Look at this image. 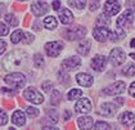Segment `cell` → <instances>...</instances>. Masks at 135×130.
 Returning <instances> with one entry per match:
<instances>
[{
  "label": "cell",
  "instance_id": "obj_2",
  "mask_svg": "<svg viewBox=\"0 0 135 130\" xmlns=\"http://www.w3.org/2000/svg\"><path fill=\"white\" fill-rule=\"evenodd\" d=\"M4 82L12 89H21L26 84V76L21 72H12L4 77Z\"/></svg>",
  "mask_w": 135,
  "mask_h": 130
},
{
  "label": "cell",
  "instance_id": "obj_4",
  "mask_svg": "<svg viewBox=\"0 0 135 130\" xmlns=\"http://www.w3.org/2000/svg\"><path fill=\"white\" fill-rule=\"evenodd\" d=\"M85 34H86V29L83 27V26L76 25V26H72V27L67 29V31H66V38L68 40H77V39H83L84 36H85Z\"/></svg>",
  "mask_w": 135,
  "mask_h": 130
},
{
  "label": "cell",
  "instance_id": "obj_24",
  "mask_svg": "<svg viewBox=\"0 0 135 130\" xmlns=\"http://www.w3.org/2000/svg\"><path fill=\"white\" fill-rule=\"evenodd\" d=\"M95 23H97V26H108L109 23H111V20L108 18V16H105V14H100V16H98L97 17V20H95Z\"/></svg>",
  "mask_w": 135,
  "mask_h": 130
},
{
  "label": "cell",
  "instance_id": "obj_14",
  "mask_svg": "<svg viewBox=\"0 0 135 130\" xmlns=\"http://www.w3.org/2000/svg\"><path fill=\"white\" fill-rule=\"evenodd\" d=\"M105 64H107V58L104 57V55H100V54H97V55H94V58L91 59V67H93V70L95 71H103L104 67H105Z\"/></svg>",
  "mask_w": 135,
  "mask_h": 130
},
{
  "label": "cell",
  "instance_id": "obj_15",
  "mask_svg": "<svg viewBox=\"0 0 135 130\" xmlns=\"http://www.w3.org/2000/svg\"><path fill=\"white\" fill-rule=\"evenodd\" d=\"M76 81L81 85V86H84V88H89V86H91L94 82V79L91 75H89V73H77L76 75Z\"/></svg>",
  "mask_w": 135,
  "mask_h": 130
},
{
  "label": "cell",
  "instance_id": "obj_9",
  "mask_svg": "<svg viewBox=\"0 0 135 130\" xmlns=\"http://www.w3.org/2000/svg\"><path fill=\"white\" fill-rule=\"evenodd\" d=\"M48 10H49V5L46 3H44L42 0L35 1V3H32L31 5V12L33 13V16H36V17L44 16L45 13H48Z\"/></svg>",
  "mask_w": 135,
  "mask_h": 130
},
{
  "label": "cell",
  "instance_id": "obj_21",
  "mask_svg": "<svg viewBox=\"0 0 135 130\" xmlns=\"http://www.w3.org/2000/svg\"><path fill=\"white\" fill-rule=\"evenodd\" d=\"M120 121H121L124 125L129 126V125H131L135 121V115L133 112H130V111H125V112H122V113L120 115Z\"/></svg>",
  "mask_w": 135,
  "mask_h": 130
},
{
  "label": "cell",
  "instance_id": "obj_3",
  "mask_svg": "<svg viewBox=\"0 0 135 130\" xmlns=\"http://www.w3.org/2000/svg\"><path fill=\"white\" fill-rule=\"evenodd\" d=\"M23 97H25L26 100L32 102L33 104H41L44 102V95L41 93H39L35 88H27L23 91Z\"/></svg>",
  "mask_w": 135,
  "mask_h": 130
},
{
  "label": "cell",
  "instance_id": "obj_28",
  "mask_svg": "<svg viewBox=\"0 0 135 130\" xmlns=\"http://www.w3.org/2000/svg\"><path fill=\"white\" fill-rule=\"evenodd\" d=\"M33 64H35V67L36 68H41L42 64H44V58H42L41 54H35L33 55Z\"/></svg>",
  "mask_w": 135,
  "mask_h": 130
},
{
  "label": "cell",
  "instance_id": "obj_49",
  "mask_svg": "<svg viewBox=\"0 0 135 130\" xmlns=\"http://www.w3.org/2000/svg\"><path fill=\"white\" fill-rule=\"evenodd\" d=\"M134 130H135V128H134Z\"/></svg>",
  "mask_w": 135,
  "mask_h": 130
},
{
  "label": "cell",
  "instance_id": "obj_29",
  "mask_svg": "<svg viewBox=\"0 0 135 130\" xmlns=\"http://www.w3.org/2000/svg\"><path fill=\"white\" fill-rule=\"evenodd\" d=\"M5 21H7L8 25H11V26H13V27L18 26V20L16 18L14 14H5Z\"/></svg>",
  "mask_w": 135,
  "mask_h": 130
},
{
  "label": "cell",
  "instance_id": "obj_30",
  "mask_svg": "<svg viewBox=\"0 0 135 130\" xmlns=\"http://www.w3.org/2000/svg\"><path fill=\"white\" fill-rule=\"evenodd\" d=\"M94 130H111V126L104 121H98L94 125Z\"/></svg>",
  "mask_w": 135,
  "mask_h": 130
},
{
  "label": "cell",
  "instance_id": "obj_42",
  "mask_svg": "<svg viewBox=\"0 0 135 130\" xmlns=\"http://www.w3.org/2000/svg\"><path fill=\"white\" fill-rule=\"evenodd\" d=\"M42 130H59V129H57V128H53V125H49V126H45Z\"/></svg>",
  "mask_w": 135,
  "mask_h": 130
},
{
  "label": "cell",
  "instance_id": "obj_47",
  "mask_svg": "<svg viewBox=\"0 0 135 130\" xmlns=\"http://www.w3.org/2000/svg\"><path fill=\"white\" fill-rule=\"evenodd\" d=\"M9 130H16V129H14V128H11V129H9Z\"/></svg>",
  "mask_w": 135,
  "mask_h": 130
},
{
  "label": "cell",
  "instance_id": "obj_33",
  "mask_svg": "<svg viewBox=\"0 0 135 130\" xmlns=\"http://www.w3.org/2000/svg\"><path fill=\"white\" fill-rule=\"evenodd\" d=\"M45 122H48V124H50V125H54V124H57L58 122V117H57V113L53 116L52 113H49V116L45 119Z\"/></svg>",
  "mask_w": 135,
  "mask_h": 130
},
{
  "label": "cell",
  "instance_id": "obj_1",
  "mask_svg": "<svg viewBox=\"0 0 135 130\" xmlns=\"http://www.w3.org/2000/svg\"><path fill=\"white\" fill-rule=\"evenodd\" d=\"M26 59H27V55H26L25 53H22L21 50H16V52H13V53H9V54L4 58L3 66H4L5 70L11 71V70H14V68L22 66L23 62Z\"/></svg>",
  "mask_w": 135,
  "mask_h": 130
},
{
  "label": "cell",
  "instance_id": "obj_8",
  "mask_svg": "<svg viewBox=\"0 0 135 130\" xmlns=\"http://www.w3.org/2000/svg\"><path fill=\"white\" fill-rule=\"evenodd\" d=\"M109 59H111V63L113 66H120L126 59V54H125V52L121 48H114L111 52V54H109Z\"/></svg>",
  "mask_w": 135,
  "mask_h": 130
},
{
  "label": "cell",
  "instance_id": "obj_23",
  "mask_svg": "<svg viewBox=\"0 0 135 130\" xmlns=\"http://www.w3.org/2000/svg\"><path fill=\"white\" fill-rule=\"evenodd\" d=\"M83 97V90L80 89H72L68 91V94H67V98L70 100H76L79 99V98H81Z\"/></svg>",
  "mask_w": 135,
  "mask_h": 130
},
{
  "label": "cell",
  "instance_id": "obj_37",
  "mask_svg": "<svg viewBox=\"0 0 135 130\" xmlns=\"http://www.w3.org/2000/svg\"><path fill=\"white\" fill-rule=\"evenodd\" d=\"M0 34H1V36L8 35V27H7L5 23H1V25H0Z\"/></svg>",
  "mask_w": 135,
  "mask_h": 130
},
{
  "label": "cell",
  "instance_id": "obj_17",
  "mask_svg": "<svg viewBox=\"0 0 135 130\" xmlns=\"http://www.w3.org/2000/svg\"><path fill=\"white\" fill-rule=\"evenodd\" d=\"M77 125L80 130H90L94 126V121L90 116H84L77 120Z\"/></svg>",
  "mask_w": 135,
  "mask_h": 130
},
{
  "label": "cell",
  "instance_id": "obj_40",
  "mask_svg": "<svg viewBox=\"0 0 135 130\" xmlns=\"http://www.w3.org/2000/svg\"><path fill=\"white\" fill-rule=\"evenodd\" d=\"M5 50H7V44H5V41H1L0 43V54H4Z\"/></svg>",
  "mask_w": 135,
  "mask_h": 130
},
{
  "label": "cell",
  "instance_id": "obj_7",
  "mask_svg": "<svg viewBox=\"0 0 135 130\" xmlns=\"http://www.w3.org/2000/svg\"><path fill=\"white\" fill-rule=\"evenodd\" d=\"M126 89V84L125 81H117L114 84H111L109 86H107L104 89V93L107 95H118V94H122Z\"/></svg>",
  "mask_w": 135,
  "mask_h": 130
},
{
  "label": "cell",
  "instance_id": "obj_31",
  "mask_svg": "<svg viewBox=\"0 0 135 130\" xmlns=\"http://www.w3.org/2000/svg\"><path fill=\"white\" fill-rule=\"evenodd\" d=\"M124 73L126 76H129V77L134 76L135 75V66L134 64H127L126 68H124Z\"/></svg>",
  "mask_w": 135,
  "mask_h": 130
},
{
  "label": "cell",
  "instance_id": "obj_26",
  "mask_svg": "<svg viewBox=\"0 0 135 130\" xmlns=\"http://www.w3.org/2000/svg\"><path fill=\"white\" fill-rule=\"evenodd\" d=\"M22 38H23V32H22V30H16L13 34H12L11 41L13 44H18V43L22 40Z\"/></svg>",
  "mask_w": 135,
  "mask_h": 130
},
{
  "label": "cell",
  "instance_id": "obj_22",
  "mask_svg": "<svg viewBox=\"0 0 135 130\" xmlns=\"http://www.w3.org/2000/svg\"><path fill=\"white\" fill-rule=\"evenodd\" d=\"M44 26H45V29H48V30H54V29H57V26H58L57 18H55V17H52V16L46 17V18L44 20Z\"/></svg>",
  "mask_w": 135,
  "mask_h": 130
},
{
  "label": "cell",
  "instance_id": "obj_35",
  "mask_svg": "<svg viewBox=\"0 0 135 130\" xmlns=\"http://www.w3.org/2000/svg\"><path fill=\"white\" fill-rule=\"evenodd\" d=\"M89 8H90L91 12L97 10L98 8H99V0H90V5H89Z\"/></svg>",
  "mask_w": 135,
  "mask_h": 130
},
{
  "label": "cell",
  "instance_id": "obj_25",
  "mask_svg": "<svg viewBox=\"0 0 135 130\" xmlns=\"http://www.w3.org/2000/svg\"><path fill=\"white\" fill-rule=\"evenodd\" d=\"M68 4L76 9H84L86 5V0H68Z\"/></svg>",
  "mask_w": 135,
  "mask_h": 130
},
{
  "label": "cell",
  "instance_id": "obj_6",
  "mask_svg": "<svg viewBox=\"0 0 135 130\" xmlns=\"http://www.w3.org/2000/svg\"><path fill=\"white\" fill-rule=\"evenodd\" d=\"M63 43L62 41H50V43H46L45 44V52L49 57H58L61 54V52L63 49Z\"/></svg>",
  "mask_w": 135,
  "mask_h": 130
},
{
  "label": "cell",
  "instance_id": "obj_38",
  "mask_svg": "<svg viewBox=\"0 0 135 130\" xmlns=\"http://www.w3.org/2000/svg\"><path fill=\"white\" fill-rule=\"evenodd\" d=\"M23 36L26 38V40L23 41V43H26V44H30V43H32V41H33V36H32L31 34H25Z\"/></svg>",
  "mask_w": 135,
  "mask_h": 130
},
{
  "label": "cell",
  "instance_id": "obj_12",
  "mask_svg": "<svg viewBox=\"0 0 135 130\" xmlns=\"http://www.w3.org/2000/svg\"><path fill=\"white\" fill-rule=\"evenodd\" d=\"M81 64V59L79 57H70L62 62V67L64 71H72L79 68Z\"/></svg>",
  "mask_w": 135,
  "mask_h": 130
},
{
  "label": "cell",
  "instance_id": "obj_34",
  "mask_svg": "<svg viewBox=\"0 0 135 130\" xmlns=\"http://www.w3.org/2000/svg\"><path fill=\"white\" fill-rule=\"evenodd\" d=\"M52 86H53V82H52V81H49V80L44 81V82L41 84L42 90H45V91H49V90L52 89Z\"/></svg>",
  "mask_w": 135,
  "mask_h": 130
},
{
  "label": "cell",
  "instance_id": "obj_48",
  "mask_svg": "<svg viewBox=\"0 0 135 130\" xmlns=\"http://www.w3.org/2000/svg\"><path fill=\"white\" fill-rule=\"evenodd\" d=\"M20 1H26V0H20Z\"/></svg>",
  "mask_w": 135,
  "mask_h": 130
},
{
  "label": "cell",
  "instance_id": "obj_46",
  "mask_svg": "<svg viewBox=\"0 0 135 130\" xmlns=\"http://www.w3.org/2000/svg\"><path fill=\"white\" fill-rule=\"evenodd\" d=\"M130 57H131V58H134V59H135V53H131V54H130Z\"/></svg>",
  "mask_w": 135,
  "mask_h": 130
},
{
  "label": "cell",
  "instance_id": "obj_36",
  "mask_svg": "<svg viewBox=\"0 0 135 130\" xmlns=\"http://www.w3.org/2000/svg\"><path fill=\"white\" fill-rule=\"evenodd\" d=\"M7 122H8L7 113H5V111H1V113H0V124H1V125H5Z\"/></svg>",
  "mask_w": 135,
  "mask_h": 130
},
{
  "label": "cell",
  "instance_id": "obj_44",
  "mask_svg": "<svg viewBox=\"0 0 135 130\" xmlns=\"http://www.w3.org/2000/svg\"><path fill=\"white\" fill-rule=\"evenodd\" d=\"M70 115H71V113H70V111H66V117H64V119H66V120H68V119H70Z\"/></svg>",
  "mask_w": 135,
  "mask_h": 130
},
{
  "label": "cell",
  "instance_id": "obj_11",
  "mask_svg": "<svg viewBox=\"0 0 135 130\" xmlns=\"http://www.w3.org/2000/svg\"><path fill=\"white\" fill-rule=\"evenodd\" d=\"M121 9V5L117 0H107L104 4V13L107 16H114Z\"/></svg>",
  "mask_w": 135,
  "mask_h": 130
},
{
  "label": "cell",
  "instance_id": "obj_5",
  "mask_svg": "<svg viewBox=\"0 0 135 130\" xmlns=\"http://www.w3.org/2000/svg\"><path fill=\"white\" fill-rule=\"evenodd\" d=\"M133 21H134V10L126 9L124 13L117 18V22H116L117 29H124V27H126V26L131 25Z\"/></svg>",
  "mask_w": 135,
  "mask_h": 130
},
{
  "label": "cell",
  "instance_id": "obj_39",
  "mask_svg": "<svg viewBox=\"0 0 135 130\" xmlns=\"http://www.w3.org/2000/svg\"><path fill=\"white\" fill-rule=\"evenodd\" d=\"M129 94H130L131 97H134V98H135V81H134V82H131V85H130V89H129Z\"/></svg>",
  "mask_w": 135,
  "mask_h": 130
},
{
  "label": "cell",
  "instance_id": "obj_45",
  "mask_svg": "<svg viewBox=\"0 0 135 130\" xmlns=\"http://www.w3.org/2000/svg\"><path fill=\"white\" fill-rule=\"evenodd\" d=\"M130 47H131V48H135V39H133V40H131V43H130Z\"/></svg>",
  "mask_w": 135,
  "mask_h": 130
},
{
  "label": "cell",
  "instance_id": "obj_13",
  "mask_svg": "<svg viewBox=\"0 0 135 130\" xmlns=\"http://www.w3.org/2000/svg\"><path fill=\"white\" fill-rule=\"evenodd\" d=\"M75 111L79 113H89L91 111V102L88 98H81L75 104Z\"/></svg>",
  "mask_w": 135,
  "mask_h": 130
},
{
  "label": "cell",
  "instance_id": "obj_16",
  "mask_svg": "<svg viewBox=\"0 0 135 130\" xmlns=\"http://www.w3.org/2000/svg\"><path fill=\"white\" fill-rule=\"evenodd\" d=\"M117 112V106L113 104V103H103L102 106H100V115H103L105 117H112L114 116V113Z\"/></svg>",
  "mask_w": 135,
  "mask_h": 130
},
{
  "label": "cell",
  "instance_id": "obj_10",
  "mask_svg": "<svg viewBox=\"0 0 135 130\" xmlns=\"http://www.w3.org/2000/svg\"><path fill=\"white\" fill-rule=\"evenodd\" d=\"M111 32L112 31H109L104 26H97L93 31V35H94V39H97L98 41L102 43V41H105L111 36Z\"/></svg>",
  "mask_w": 135,
  "mask_h": 130
},
{
  "label": "cell",
  "instance_id": "obj_32",
  "mask_svg": "<svg viewBox=\"0 0 135 130\" xmlns=\"http://www.w3.org/2000/svg\"><path fill=\"white\" fill-rule=\"evenodd\" d=\"M26 111H27V115H28L30 117H37V116H39V113H40L39 110H37V108H35V107H28Z\"/></svg>",
  "mask_w": 135,
  "mask_h": 130
},
{
  "label": "cell",
  "instance_id": "obj_19",
  "mask_svg": "<svg viewBox=\"0 0 135 130\" xmlns=\"http://www.w3.org/2000/svg\"><path fill=\"white\" fill-rule=\"evenodd\" d=\"M59 20L63 25H70L73 22V14L72 12L67 8H63L62 10H59Z\"/></svg>",
  "mask_w": 135,
  "mask_h": 130
},
{
  "label": "cell",
  "instance_id": "obj_43",
  "mask_svg": "<svg viewBox=\"0 0 135 130\" xmlns=\"http://www.w3.org/2000/svg\"><path fill=\"white\" fill-rule=\"evenodd\" d=\"M124 100L125 99H122V98H117V99H116V103H117L118 106H121V104H124Z\"/></svg>",
  "mask_w": 135,
  "mask_h": 130
},
{
  "label": "cell",
  "instance_id": "obj_27",
  "mask_svg": "<svg viewBox=\"0 0 135 130\" xmlns=\"http://www.w3.org/2000/svg\"><path fill=\"white\" fill-rule=\"evenodd\" d=\"M50 99H52L53 106H58L59 102H61V99H62L61 91H59V90H53V94H52V97H50Z\"/></svg>",
  "mask_w": 135,
  "mask_h": 130
},
{
  "label": "cell",
  "instance_id": "obj_41",
  "mask_svg": "<svg viewBox=\"0 0 135 130\" xmlns=\"http://www.w3.org/2000/svg\"><path fill=\"white\" fill-rule=\"evenodd\" d=\"M59 8H61V3H59V0H54V3H53V9L58 10Z\"/></svg>",
  "mask_w": 135,
  "mask_h": 130
},
{
  "label": "cell",
  "instance_id": "obj_18",
  "mask_svg": "<svg viewBox=\"0 0 135 130\" xmlns=\"http://www.w3.org/2000/svg\"><path fill=\"white\" fill-rule=\"evenodd\" d=\"M91 48V41L89 39H83L77 45V53L81 55H88Z\"/></svg>",
  "mask_w": 135,
  "mask_h": 130
},
{
  "label": "cell",
  "instance_id": "obj_20",
  "mask_svg": "<svg viewBox=\"0 0 135 130\" xmlns=\"http://www.w3.org/2000/svg\"><path fill=\"white\" fill-rule=\"evenodd\" d=\"M12 122L16 126H23L26 124V116L22 111H16L12 116Z\"/></svg>",
  "mask_w": 135,
  "mask_h": 130
}]
</instances>
